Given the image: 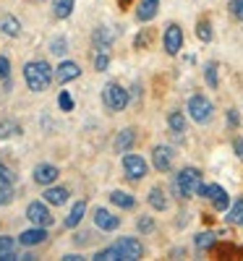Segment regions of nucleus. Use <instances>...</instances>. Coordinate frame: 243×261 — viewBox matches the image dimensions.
Segmentation results:
<instances>
[{
    "instance_id": "obj_1",
    "label": "nucleus",
    "mask_w": 243,
    "mask_h": 261,
    "mask_svg": "<svg viewBox=\"0 0 243 261\" xmlns=\"http://www.w3.org/2000/svg\"><path fill=\"white\" fill-rule=\"evenodd\" d=\"M173 193L178 199H193L199 196V188H202V170L199 167H183L173 180Z\"/></svg>"
},
{
    "instance_id": "obj_2",
    "label": "nucleus",
    "mask_w": 243,
    "mask_h": 261,
    "mask_svg": "<svg viewBox=\"0 0 243 261\" xmlns=\"http://www.w3.org/2000/svg\"><path fill=\"white\" fill-rule=\"evenodd\" d=\"M24 81L32 92H45L53 81V68L45 60H29L24 65Z\"/></svg>"
},
{
    "instance_id": "obj_3",
    "label": "nucleus",
    "mask_w": 243,
    "mask_h": 261,
    "mask_svg": "<svg viewBox=\"0 0 243 261\" xmlns=\"http://www.w3.org/2000/svg\"><path fill=\"white\" fill-rule=\"evenodd\" d=\"M102 102H105L107 110L120 113V110H126V105L131 102V94L123 89L120 84H105V89H102Z\"/></svg>"
},
{
    "instance_id": "obj_4",
    "label": "nucleus",
    "mask_w": 243,
    "mask_h": 261,
    "mask_svg": "<svg viewBox=\"0 0 243 261\" xmlns=\"http://www.w3.org/2000/svg\"><path fill=\"white\" fill-rule=\"evenodd\" d=\"M212 113H214V105L209 102V97H204V94L188 97V118L193 123H209Z\"/></svg>"
},
{
    "instance_id": "obj_5",
    "label": "nucleus",
    "mask_w": 243,
    "mask_h": 261,
    "mask_svg": "<svg viewBox=\"0 0 243 261\" xmlns=\"http://www.w3.org/2000/svg\"><path fill=\"white\" fill-rule=\"evenodd\" d=\"M199 196H202V199H209L212 206H214V212H228V209H230V196H228V191H225L223 186H217V183H209V186L202 183V188H199Z\"/></svg>"
},
{
    "instance_id": "obj_6",
    "label": "nucleus",
    "mask_w": 243,
    "mask_h": 261,
    "mask_svg": "<svg viewBox=\"0 0 243 261\" xmlns=\"http://www.w3.org/2000/svg\"><path fill=\"white\" fill-rule=\"evenodd\" d=\"M27 220L39 225V227H50L55 222V217L50 214V204L47 201H32L27 206Z\"/></svg>"
},
{
    "instance_id": "obj_7",
    "label": "nucleus",
    "mask_w": 243,
    "mask_h": 261,
    "mask_svg": "<svg viewBox=\"0 0 243 261\" xmlns=\"http://www.w3.org/2000/svg\"><path fill=\"white\" fill-rule=\"evenodd\" d=\"M123 172L128 180H141L147 175V160L141 154H131V151H126L123 154Z\"/></svg>"
},
{
    "instance_id": "obj_8",
    "label": "nucleus",
    "mask_w": 243,
    "mask_h": 261,
    "mask_svg": "<svg viewBox=\"0 0 243 261\" xmlns=\"http://www.w3.org/2000/svg\"><path fill=\"white\" fill-rule=\"evenodd\" d=\"M162 47L167 55H178L181 47H183V29L178 24H167L165 27V34H162Z\"/></svg>"
},
{
    "instance_id": "obj_9",
    "label": "nucleus",
    "mask_w": 243,
    "mask_h": 261,
    "mask_svg": "<svg viewBox=\"0 0 243 261\" xmlns=\"http://www.w3.org/2000/svg\"><path fill=\"white\" fill-rule=\"evenodd\" d=\"M113 246L118 248L120 258H128V261H139L144 256V246H141V241H136V238H118Z\"/></svg>"
},
{
    "instance_id": "obj_10",
    "label": "nucleus",
    "mask_w": 243,
    "mask_h": 261,
    "mask_svg": "<svg viewBox=\"0 0 243 261\" xmlns=\"http://www.w3.org/2000/svg\"><path fill=\"white\" fill-rule=\"evenodd\" d=\"M152 165L160 172H170L173 170V149L165 146V144H157L152 149Z\"/></svg>"
},
{
    "instance_id": "obj_11",
    "label": "nucleus",
    "mask_w": 243,
    "mask_h": 261,
    "mask_svg": "<svg viewBox=\"0 0 243 261\" xmlns=\"http://www.w3.org/2000/svg\"><path fill=\"white\" fill-rule=\"evenodd\" d=\"M94 225L100 230H105V232H113V230L120 227V217H115L113 212H107L105 206H100V209H94Z\"/></svg>"
},
{
    "instance_id": "obj_12",
    "label": "nucleus",
    "mask_w": 243,
    "mask_h": 261,
    "mask_svg": "<svg viewBox=\"0 0 243 261\" xmlns=\"http://www.w3.org/2000/svg\"><path fill=\"white\" fill-rule=\"evenodd\" d=\"M58 175H60V170L55 167V165H37L34 167V183H39V186H53L55 180H58Z\"/></svg>"
},
{
    "instance_id": "obj_13",
    "label": "nucleus",
    "mask_w": 243,
    "mask_h": 261,
    "mask_svg": "<svg viewBox=\"0 0 243 261\" xmlns=\"http://www.w3.org/2000/svg\"><path fill=\"white\" fill-rule=\"evenodd\" d=\"M81 76V68H79V63L74 60H60V65L55 68V79L60 84H68V81H76Z\"/></svg>"
},
{
    "instance_id": "obj_14",
    "label": "nucleus",
    "mask_w": 243,
    "mask_h": 261,
    "mask_svg": "<svg viewBox=\"0 0 243 261\" xmlns=\"http://www.w3.org/2000/svg\"><path fill=\"white\" fill-rule=\"evenodd\" d=\"M47 241V232H45V227H32V230H24L18 235V243L21 246H27V248H34V246H39V243H45Z\"/></svg>"
},
{
    "instance_id": "obj_15",
    "label": "nucleus",
    "mask_w": 243,
    "mask_h": 261,
    "mask_svg": "<svg viewBox=\"0 0 243 261\" xmlns=\"http://www.w3.org/2000/svg\"><path fill=\"white\" fill-rule=\"evenodd\" d=\"M134 144H136V130L134 128H123L120 130V134L115 136V151H118V154H126V151H131V149H134Z\"/></svg>"
},
{
    "instance_id": "obj_16",
    "label": "nucleus",
    "mask_w": 243,
    "mask_h": 261,
    "mask_svg": "<svg viewBox=\"0 0 243 261\" xmlns=\"http://www.w3.org/2000/svg\"><path fill=\"white\" fill-rule=\"evenodd\" d=\"M42 196H45V201L50 206H63L65 201H68V188L65 186H47V191Z\"/></svg>"
},
{
    "instance_id": "obj_17",
    "label": "nucleus",
    "mask_w": 243,
    "mask_h": 261,
    "mask_svg": "<svg viewBox=\"0 0 243 261\" xmlns=\"http://www.w3.org/2000/svg\"><path fill=\"white\" fill-rule=\"evenodd\" d=\"M157 11H160V0H139L136 18L141 21V24H147V21H152L154 16H157Z\"/></svg>"
},
{
    "instance_id": "obj_18",
    "label": "nucleus",
    "mask_w": 243,
    "mask_h": 261,
    "mask_svg": "<svg viewBox=\"0 0 243 261\" xmlns=\"http://www.w3.org/2000/svg\"><path fill=\"white\" fill-rule=\"evenodd\" d=\"M147 201H149V206L154 209V212H167V196H165V191L160 188V186H152L149 188V196H147Z\"/></svg>"
},
{
    "instance_id": "obj_19",
    "label": "nucleus",
    "mask_w": 243,
    "mask_h": 261,
    "mask_svg": "<svg viewBox=\"0 0 243 261\" xmlns=\"http://www.w3.org/2000/svg\"><path fill=\"white\" fill-rule=\"evenodd\" d=\"M113 39H115V32L107 29V27H97L94 34H92V42H94L97 50H107L110 45H113Z\"/></svg>"
},
{
    "instance_id": "obj_20",
    "label": "nucleus",
    "mask_w": 243,
    "mask_h": 261,
    "mask_svg": "<svg viewBox=\"0 0 243 261\" xmlns=\"http://www.w3.org/2000/svg\"><path fill=\"white\" fill-rule=\"evenodd\" d=\"M84 214H86V201H76L74 206H71V212H68V217H65V222H63V227H68V230H74L81 220H84Z\"/></svg>"
},
{
    "instance_id": "obj_21",
    "label": "nucleus",
    "mask_w": 243,
    "mask_h": 261,
    "mask_svg": "<svg viewBox=\"0 0 243 261\" xmlns=\"http://www.w3.org/2000/svg\"><path fill=\"white\" fill-rule=\"evenodd\" d=\"M16 258V241L8 235H0V261H13Z\"/></svg>"
},
{
    "instance_id": "obj_22",
    "label": "nucleus",
    "mask_w": 243,
    "mask_h": 261,
    "mask_svg": "<svg viewBox=\"0 0 243 261\" xmlns=\"http://www.w3.org/2000/svg\"><path fill=\"white\" fill-rule=\"evenodd\" d=\"M110 201H113L115 206H120V209H134L136 206V199L126 191H113L110 193Z\"/></svg>"
},
{
    "instance_id": "obj_23",
    "label": "nucleus",
    "mask_w": 243,
    "mask_h": 261,
    "mask_svg": "<svg viewBox=\"0 0 243 261\" xmlns=\"http://www.w3.org/2000/svg\"><path fill=\"white\" fill-rule=\"evenodd\" d=\"M0 29H3L6 37H18L21 34V21L16 16H3L0 18Z\"/></svg>"
},
{
    "instance_id": "obj_24",
    "label": "nucleus",
    "mask_w": 243,
    "mask_h": 261,
    "mask_svg": "<svg viewBox=\"0 0 243 261\" xmlns=\"http://www.w3.org/2000/svg\"><path fill=\"white\" fill-rule=\"evenodd\" d=\"M225 220H228V225H235V227L243 225V199H235V204H230Z\"/></svg>"
},
{
    "instance_id": "obj_25",
    "label": "nucleus",
    "mask_w": 243,
    "mask_h": 261,
    "mask_svg": "<svg viewBox=\"0 0 243 261\" xmlns=\"http://www.w3.org/2000/svg\"><path fill=\"white\" fill-rule=\"evenodd\" d=\"M18 134H21V125H18L16 120H11V118L0 120V141H6V139H11V136H18Z\"/></svg>"
},
{
    "instance_id": "obj_26",
    "label": "nucleus",
    "mask_w": 243,
    "mask_h": 261,
    "mask_svg": "<svg viewBox=\"0 0 243 261\" xmlns=\"http://www.w3.org/2000/svg\"><path fill=\"white\" fill-rule=\"evenodd\" d=\"M74 3L76 0H53V16L55 18H68L74 13Z\"/></svg>"
},
{
    "instance_id": "obj_27",
    "label": "nucleus",
    "mask_w": 243,
    "mask_h": 261,
    "mask_svg": "<svg viewBox=\"0 0 243 261\" xmlns=\"http://www.w3.org/2000/svg\"><path fill=\"white\" fill-rule=\"evenodd\" d=\"M167 128L173 130V134H183V130H186V115L181 110H173L167 115Z\"/></svg>"
},
{
    "instance_id": "obj_28",
    "label": "nucleus",
    "mask_w": 243,
    "mask_h": 261,
    "mask_svg": "<svg viewBox=\"0 0 243 261\" xmlns=\"http://www.w3.org/2000/svg\"><path fill=\"white\" fill-rule=\"evenodd\" d=\"M214 243H217V235H214V232H199V235L193 238L196 251H209V248H214Z\"/></svg>"
},
{
    "instance_id": "obj_29",
    "label": "nucleus",
    "mask_w": 243,
    "mask_h": 261,
    "mask_svg": "<svg viewBox=\"0 0 243 261\" xmlns=\"http://www.w3.org/2000/svg\"><path fill=\"white\" fill-rule=\"evenodd\" d=\"M196 37L202 39V42H212L214 32H212V24H209L207 18H202V21H199V24H196Z\"/></svg>"
},
{
    "instance_id": "obj_30",
    "label": "nucleus",
    "mask_w": 243,
    "mask_h": 261,
    "mask_svg": "<svg viewBox=\"0 0 243 261\" xmlns=\"http://www.w3.org/2000/svg\"><path fill=\"white\" fill-rule=\"evenodd\" d=\"M94 261H120V253L115 246H110V248H102L94 253Z\"/></svg>"
},
{
    "instance_id": "obj_31",
    "label": "nucleus",
    "mask_w": 243,
    "mask_h": 261,
    "mask_svg": "<svg viewBox=\"0 0 243 261\" xmlns=\"http://www.w3.org/2000/svg\"><path fill=\"white\" fill-rule=\"evenodd\" d=\"M204 81L212 86V89H217V84H220V79H217V63H207L204 65Z\"/></svg>"
},
{
    "instance_id": "obj_32",
    "label": "nucleus",
    "mask_w": 243,
    "mask_h": 261,
    "mask_svg": "<svg viewBox=\"0 0 243 261\" xmlns=\"http://www.w3.org/2000/svg\"><path fill=\"white\" fill-rule=\"evenodd\" d=\"M13 201V183H0V206H8Z\"/></svg>"
},
{
    "instance_id": "obj_33",
    "label": "nucleus",
    "mask_w": 243,
    "mask_h": 261,
    "mask_svg": "<svg viewBox=\"0 0 243 261\" xmlns=\"http://www.w3.org/2000/svg\"><path fill=\"white\" fill-rule=\"evenodd\" d=\"M58 107H60L63 113H71V110H74V97H71L68 92H60V94H58Z\"/></svg>"
},
{
    "instance_id": "obj_34",
    "label": "nucleus",
    "mask_w": 243,
    "mask_h": 261,
    "mask_svg": "<svg viewBox=\"0 0 243 261\" xmlns=\"http://www.w3.org/2000/svg\"><path fill=\"white\" fill-rule=\"evenodd\" d=\"M50 53H55V55H65V53H68V42H65L63 37H55V39H53V45H50Z\"/></svg>"
},
{
    "instance_id": "obj_35",
    "label": "nucleus",
    "mask_w": 243,
    "mask_h": 261,
    "mask_svg": "<svg viewBox=\"0 0 243 261\" xmlns=\"http://www.w3.org/2000/svg\"><path fill=\"white\" fill-rule=\"evenodd\" d=\"M107 65H110L107 53H105V50H97V55H94V68H97V71H107Z\"/></svg>"
},
{
    "instance_id": "obj_36",
    "label": "nucleus",
    "mask_w": 243,
    "mask_h": 261,
    "mask_svg": "<svg viewBox=\"0 0 243 261\" xmlns=\"http://www.w3.org/2000/svg\"><path fill=\"white\" fill-rule=\"evenodd\" d=\"M136 227H139V232H154V220L152 217H139V222H136Z\"/></svg>"
},
{
    "instance_id": "obj_37",
    "label": "nucleus",
    "mask_w": 243,
    "mask_h": 261,
    "mask_svg": "<svg viewBox=\"0 0 243 261\" xmlns=\"http://www.w3.org/2000/svg\"><path fill=\"white\" fill-rule=\"evenodd\" d=\"M11 76V60L6 55H0V81H6Z\"/></svg>"
},
{
    "instance_id": "obj_38",
    "label": "nucleus",
    "mask_w": 243,
    "mask_h": 261,
    "mask_svg": "<svg viewBox=\"0 0 243 261\" xmlns=\"http://www.w3.org/2000/svg\"><path fill=\"white\" fill-rule=\"evenodd\" d=\"M149 42H152V32H149V29H144V32H139V37H136L134 45H136V50H141L144 45H149Z\"/></svg>"
},
{
    "instance_id": "obj_39",
    "label": "nucleus",
    "mask_w": 243,
    "mask_h": 261,
    "mask_svg": "<svg viewBox=\"0 0 243 261\" xmlns=\"http://www.w3.org/2000/svg\"><path fill=\"white\" fill-rule=\"evenodd\" d=\"M225 120H228L230 128H238V125H240V115H238V110H233V107H230V110L225 113Z\"/></svg>"
},
{
    "instance_id": "obj_40",
    "label": "nucleus",
    "mask_w": 243,
    "mask_h": 261,
    "mask_svg": "<svg viewBox=\"0 0 243 261\" xmlns=\"http://www.w3.org/2000/svg\"><path fill=\"white\" fill-rule=\"evenodd\" d=\"M230 13L235 18H243V0H230Z\"/></svg>"
},
{
    "instance_id": "obj_41",
    "label": "nucleus",
    "mask_w": 243,
    "mask_h": 261,
    "mask_svg": "<svg viewBox=\"0 0 243 261\" xmlns=\"http://www.w3.org/2000/svg\"><path fill=\"white\" fill-rule=\"evenodd\" d=\"M0 183H16V175L8 167H3V172H0Z\"/></svg>"
},
{
    "instance_id": "obj_42",
    "label": "nucleus",
    "mask_w": 243,
    "mask_h": 261,
    "mask_svg": "<svg viewBox=\"0 0 243 261\" xmlns=\"http://www.w3.org/2000/svg\"><path fill=\"white\" fill-rule=\"evenodd\" d=\"M74 243H76V246H86V243H89V235H86V232L74 235Z\"/></svg>"
},
{
    "instance_id": "obj_43",
    "label": "nucleus",
    "mask_w": 243,
    "mask_h": 261,
    "mask_svg": "<svg viewBox=\"0 0 243 261\" xmlns=\"http://www.w3.org/2000/svg\"><path fill=\"white\" fill-rule=\"evenodd\" d=\"M233 149H235V154L243 160V139L238 136V139H233Z\"/></svg>"
},
{
    "instance_id": "obj_44",
    "label": "nucleus",
    "mask_w": 243,
    "mask_h": 261,
    "mask_svg": "<svg viewBox=\"0 0 243 261\" xmlns=\"http://www.w3.org/2000/svg\"><path fill=\"white\" fill-rule=\"evenodd\" d=\"M63 258H65V261H79V258H81V256H76V253H65V256H63Z\"/></svg>"
},
{
    "instance_id": "obj_45",
    "label": "nucleus",
    "mask_w": 243,
    "mask_h": 261,
    "mask_svg": "<svg viewBox=\"0 0 243 261\" xmlns=\"http://www.w3.org/2000/svg\"><path fill=\"white\" fill-rule=\"evenodd\" d=\"M118 6H120V8H128V6H131V0H118Z\"/></svg>"
},
{
    "instance_id": "obj_46",
    "label": "nucleus",
    "mask_w": 243,
    "mask_h": 261,
    "mask_svg": "<svg viewBox=\"0 0 243 261\" xmlns=\"http://www.w3.org/2000/svg\"><path fill=\"white\" fill-rule=\"evenodd\" d=\"M0 172H3V162H0Z\"/></svg>"
}]
</instances>
